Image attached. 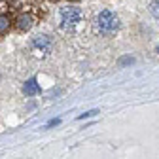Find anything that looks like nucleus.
<instances>
[{
	"mask_svg": "<svg viewBox=\"0 0 159 159\" xmlns=\"http://www.w3.org/2000/svg\"><path fill=\"white\" fill-rule=\"evenodd\" d=\"M10 27H11V21L8 15H0V36H4L10 32Z\"/></svg>",
	"mask_w": 159,
	"mask_h": 159,
	"instance_id": "obj_6",
	"label": "nucleus"
},
{
	"mask_svg": "<svg viewBox=\"0 0 159 159\" xmlns=\"http://www.w3.org/2000/svg\"><path fill=\"white\" fill-rule=\"evenodd\" d=\"M97 30L101 34H114L119 30V17L112 10H102L95 19Z\"/></svg>",
	"mask_w": 159,
	"mask_h": 159,
	"instance_id": "obj_1",
	"label": "nucleus"
},
{
	"mask_svg": "<svg viewBox=\"0 0 159 159\" xmlns=\"http://www.w3.org/2000/svg\"><path fill=\"white\" fill-rule=\"evenodd\" d=\"M157 51H159V49H157Z\"/></svg>",
	"mask_w": 159,
	"mask_h": 159,
	"instance_id": "obj_10",
	"label": "nucleus"
},
{
	"mask_svg": "<svg viewBox=\"0 0 159 159\" xmlns=\"http://www.w3.org/2000/svg\"><path fill=\"white\" fill-rule=\"evenodd\" d=\"M38 91H40V85H38V82H36V78H30L29 82H25V85H23V93H25V95L32 97V95H36Z\"/></svg>",
	"mask_w": 159,
	"mask_h": 159,
	"instance_id": "obj_5",
	"label": "nucleus"
},
{
	"mask_svg": "<svg viewBox=\"0 0 159 159\" xmlns=\"http://www.w3.org/2000/svg\"><path fill=\"white\" fill-rule=\"evenodd\" d=\"M72 2H78V0H72Z\"/></svg>",
	"mask_w": 159,
	"mask_h": 159,
	"instance_id": "obj_9",
	"label": "nucleus"
},
{
	"mask_svg": "<svg viewBox=\"0 0 159 159\" xmlns=\"http://www.w3.org/2000/svg\"><path fill=\"white\" fill-rule=\"evenodd\" d=\"M32 48L34 49H40V53H49V49H51V40H49V36H46V34L34 36L32 38Z\"/></svg>",
	"mask_w": 159,
	"mask_h": 159,
	"instance_id": "obj_3",
	"label": "nucleus"
},
{
	"mask_svg": "<svg viewBox=\"0 0 159 159\" xmlns=\"http://www.w3.org/2000/svg\"><path fill=\"white\" fill-rule=\"evenodd\" d=\"M15 25H17V30H21V32H27V30L32 27V15H30V13H21V15L17 17Z\"/></svg>",
	"mask_w": 159,
	"mask_h": 159,
	"instance_id": "obj_4",
	"label": "nucleus"
},
{
	"mask_svg": "<svg viewBox=\"0 0 159 159\" xmlns=\"http://www.w3.org/2000/svg\"><path fill=\"white\" fill-rule=\"evenodd\" d=\"M150 13H152L155 19H159V0H155V2L150 4Z\"/></svg>",
	"mask_w": 159,
	"mask_h": 159,
	"instance_id": "obj_7",
	"label": "nucleus"
},
{
	"mask_svg": "<svg viewBox=\"0 0 159 159\" xmlns=\"http://www.w3.org/2000/svg\"><path fill=\"white\" fill-rule=\"evenodd\" d=\"M80 21H82V10L76 6H65L59 11V23L65 30H72Z\"/></svg>",
	"mask_w": 159,
	"mask_h": 159,
	"instance_id": "obj_2",
	"label": "nucleus"
},
{
	"mask_svg": "<svg viewBox=\"0 0 159 159\" xmlns=\"http://www.w3.org/2000/svg\"><path fill=\"white\" fill-rule=\"evenodd\" d=\"M51 2H57V0H51Z\"/></svg>",
	"mask_w": 159,
	"mask_h": 159,
	"instance_id": "obj_8",
	"label": "nucleus"
}]
</instances>
